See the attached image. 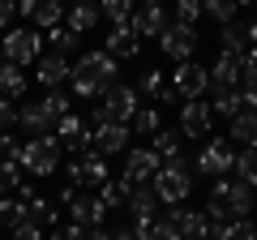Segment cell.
Listing matches in <instances>:
<instances>
[{"mask_svg":"<svg viewBox=\"0 0 257 240\" xmlns=\"http://www.w3.org/2000/svg\"><path fill=\"white\" fill-rule=\"evenodd\" d=\"M197 30L193 26H180V22H167L163 35H159V47H163L167 60H176V65H184V60H193V52H197Z\"/></svg>","mask_w":257,"mask_h":240,"instance_id":"obj_9","label":"cell"},{"mask_svg":"<svg viewBox=\"0 0 257 240\" xmlns=\"http://www.w3.org/2000/svg\"><path fill=\"white\" fill-rule=\"evenodd\" d=\"M240 86L244 90H257V47H248L240 56Z\"/></svg>","mask_w":257,"mask_h":240,"instance_id":"obj_41","label":"cell"},{"mask_svg":"<svg viewBox=\"0 0 257 240\" xmlns=\"http://www.w3.org/2000/svg\"><path fill=\"white\" fill-rule=\"evenodd\" d=\"M99 22H103V13H99V5H94V0H77L73 9H64V26L77 30V35H90Z\"/></svg>","mask_w":257,"mask_h":240,"instance_id":"obj_23","label":"cell"},{"mask_svg":"<svg viewBox=\"0 0 257 240\" xmlns=\"http://www.w3.org/2000/svg\"><path fill=\"white\" fill-rule=\"evenodd\" d=\"M56 142H60L73 159L86 155V150H90V125H86L82 116H73V111H69V116L56 120Z\"/></svg>","mask_w":257,"mask_h":240,"instance_id":"obj_15","label":"cell"},{"mask_svg":"<svg viewBox=\"0 0 257 240\" xmlns=\"http://www.w3.org/2000/svg\"><path fill=\"white\" fill-rule=\"evenodd\" d=\"M43 43L52 47V52H60V56H69V52H77V43H82V35L77 30H69L60 22V26H52V30H43Z\"/></svg>","mask_w":257,"mask_h":240,"instance_id":"obj_29","label":"cell"},{"mask_svg":"<svg viewBox=\"0 0 257 240\" xmlns=\"http://www.w3.org/2000/svg\"><path fill=\"white\" fill-rule=\"evenodd\" d=\"M248 47H257V22H248Z\"/></svg>","mask_w":257,"mask_h":240,"instance_id":"obj_54","label":"cell"},{"mask_svg":"<svg viewBox=\"0 0 257 240\" xmlns=\"http://www.w3.org/2000/svg\"><path fill=\"white\" fill-rule=\"evenodd\" d=\"M210 111L223 116V120H231V116L244 111V99H240V90H210Z\"/></svg>","mask_w":257,"mask_h":240,"instance_id":"obj_31","label":"cell"},{"mask_svg":"<svg viewBox=\"0 0 257 240\" xmlns=\"http://www.w3.org/2000/svg\"><path fill=\"white\" fill-rule=\"evenodd\" d=\"M13 240H43V227L30 223V219H22L18 227H13Z\"/></svg>","mask_w":257,"mask_h":240,"instance_id":"obj_47","label":"cell"},{"mask_svg":"<svg viewBox=\"0 0 257 240\" xmlns=\"http://www.w3.org/2000/svg\"><path fill=\"white\" fill-rule=\"evenodd\" d=\"M116 73H120V60L116 56H107L99 47V52H82L73 60V73H69V82H73V94L86 103H99L103 94L116 86Z\"/></svg>","mask_w":257,"mask_h":240,"instance_id":"obj_1","label":"cell"},{"mask_svg":"<svg viewBox=\"0 0 257 240\" xmlns=\"http://www.w3.org/2000/svg\"><path fill=\"white\" fill-rule=\"evenodd\" d=\"M128 129L150 138V133H159L163 125H159V111H155V107H138V111H133V120H128Z\"/></svg>","mask_w":257,"mask_h":240,"instance_id":"obj_39","label":"cell"},{"mask_svg":"<svg viewBox=\"0 0 257 240\" xmlns=\"http://www.w3.org/2000/svg\"><path fill=\"white\" fill-rule=\"evenodd\" d=\"M13 150H18V138H13V129H5L0 133V159H9Z\"/></svg>","mask_w":257,"mask_h":240,"instance_id":"obj_49","label":"cell"},{"mask_svg":"<svg viewBox=\"0 0 257 240\" xmlns=\"http://www.w3.org/2000/svg\"><path fill=\"white\" fill-rule=\"evenodd\" d=\"M172 22L197 30V22H202V0H176V18H172Z\"/></svg>","mask_w":257,"mask_h":240,"instance_id":"obj_40","label":"cell"},{"mask_svg":"<svg viewBox=\"0 0 257 240\" xmlns=\"http://www.w3.org/2000/svg\"><path fill=\"white\" fill-rule=\"evenodd\" d=\"M133 9H138V0H99L103 22H111V26H128L133 22Z\"/></svg>","mask_w":257,"mask_h":240,"instance_id":"obj_33","label":"cell"},{"mask_svg":"<svg viewBox=\"0 0 257 240\" xmlns=\"http://www.w3.org/2000/svg\"><path fill=\"white\" fill-rule=\"evenodd\" d=\"M90 150L94 155H124L128 150V125H116V120H103L90 129Z\"/></svg>","mask_w":257,"mask_h":240,"instance_id":"obj_14","label":"cell"},{"mask_svg":"<svg viewBox=\"0 0 257 240\" xmlns=\"http://www.w3.org/2000/svg\"><path fill=\"white\" fill-rule=\"evenodd\" d=\"M0 94L5 99H26V69L22 65L5 60V69H0Z\"/></svg>","mask_w":257,"mask_h":240,"instance_id":"obj_28","label":"cell"},{"mask_svg":"<svg viewBox=\"0 0 257 240\" xmlns=\"http://www.w3.org/2000/svg\"><path fill=\"white\" fill-rule=\"evenodd\" d=\"M0 56L9 60V65H35L39 56H43V35L39 30H30V26H13V30H5L0 35Z\"/></svg>","mask_w":257,"mask_h":240,"instance_id":"obj_5","label":"cell"},{"mask_svg":"<svg viewBox=\"0 0 257 240\" xmlns=\"http://www.w3.org/2000/svg\"><path fill=\"white\" fill-rule=\"evenodd\" d=\"M150 189H155V197H159L163 206H180L184 197H189V189H193V163H189L184 155L163 159V167L155 172Z\"/></svg>","mask_w":257,"mask_h":240,"instance_id":"obj_3","label":"cell"},{"mask_svg":"<svg viewBox=\"0 0 257 240\" xmlns=\"http://www.w3.org/2000/svg\"><path fill=\"white\" fill-rule=\"evenodd\" d=\"M99 107H103V116H107V120H116V125H128V120H133V111L142 107V94H138V86L116 82V86H111V90L99 99Z\"/></svg>","mask_w":257,"mask_h":240,"instance_id":"obj_10","label":"cell"},{"mask_svg":"<svg viewBox=\"0 0 257 240\" xmlns=\"http://www.w3.org/2000/svg\"><path fill=\"white\" fill-rule=\"evenodd\" d=\"M18 99H5V94H0V133L5 129H13V125H18Z\"/></svg>","mask_w":257,"mask_h":240,"instance_id":"obj_44","label":"cell"},{"mask_svg":"<svg viewBox=\"0 0 257 240\" xmlns=\"http://www.w3.org/2000/svg\"><path fill=\"white\" fill-rule=\"evenodd\" d=\"M22 219H26V206H22L18 197H9V193H5V197H0V227H9V231H13Z\"/></svg>","mask_w":257,"mask_h":240,"instance_id":"obj_37","label":"cell"},{"mask_svg":"<svg viewBox=\"0 0 257 240\" xmlns=\"http://www.w3.org/2000/svg\"><path fill=\"white\" fill-rule=\"evenodd\" d=\"M39 193V189L35 185H26V180H22V185H18V202H30V197H35Z\"/></svg>","mask_w":257,"mask_h":240,"instance_id":"obj_51","label":"cell"},{"mask_svg":"<svg viewBox=\"0 0 257 240\" xmlns=\"http://www.w3.org/2000/svg\"><path fill=\"white\" fill-rule=\"evenodd\" d=\"M111 236H116V240H138V236H133V227H120V231H111Z\"/></svg>","mask_w":257,"mask_h":240,"instance_id":"obj_53","label":"cell"},{"mask_svg":"<svg viewBox=\"0 0 257 240\" xmlns=\"http://www.w3.org/2000/svg\"><path fill=\"white\" fill-rule=\"evenodd\" d=\"M167 22H172V18H167L163 0H138V9H133V22H128V26H133L138 39H159Z\"/></svg>","mask_w":257,"mask_h":240,"instance_id":"obj_11","label":"cell"},{"mask_svg":"<svg viewBox=\"0 0 257 240\" xmlns=\"http://www.w3.org/2000/svg\"><path fill=\"white\" fill-rule=\"evenodd\" d=\"M22 206H26V219H30V223H39V227H60V210H56L52 197L35 193L30 202H22Z\"/></svg>","mask_w":257,"mask_h":240,"instance_id":"obj_25","label":"cell"},{"mask_svg":"<svg viewBox=\"0 0 257 240\" xmlns=\"http://www.w3.org/2000/svg\"><path fill=\"white\" fill-rule=\"evenodd\" d=\"M103 52L116 56V60H133L142 52V39L133 35V26H111V35L103 39Z\"/></svg>","mask_w":257,"mask_h":240,"instance_id":"obj_22","label":"cell"},{"mask_svg":"<svg viewBox=\"0 0 257 240\" xmlns=\"http://www.w3.org/2000/svg\"><path fill=\"white\" fill-rule=\"evenodd\" d=\"M159 167H163V159H159L150 146L124 150V172H120V180H124V185H150Z\"/></svg>","mask_w":257,"mask_h":240,"instance_id":"obj_12","label":"cell"},{"mask_svg":"<svg viewBox=\"0 0 257 240\" xmlns=\"http://www.w3.org/2000/svg\"><path fill=\"white\" fill-rule=\"evenodd\" d=\"M150 240H184V236H180V231H176V223H172V219H167V214H163V219L155 223V231H150Z\"/></svg>","mask_w":257,"mask_h":240,"instance_id":"obj_46","label":"cell"},{"mask_svg":"<svg viewBox=\"0 0 257 240\" xmlns=\"http://www.w3.org/2000/svg\"><path fill=\"white\" fill-rule=\"evenodd\" d=\"M64 176H69V185H77V189H99L103 180H111V167H107L103 155L86 150V155H77V159L64 163Z\"/></svg>","mask_w":257,"mask_h":240,"instance_id":"obj_6","label":"cell"},{"mask_svg":"<svg viewBox=\"0 0 257 240\" xmlns=\"http://www.w3.org/2000/svg\"><path fill=\"white\" fill-rule=\"evenodd\" d=\"M103 219H107V206L99 202V193L94 189H82V193L73 197V206H69V223H82V227H103Z\"/></svg>","mask_w":257,"mask_h":240,"instance_id":"obj_18","label":"cell"},{"mask_svg":"<svg viewBox=\"0 0 257 240\" xmlns=\"http://www.w3.org/2000/svg\"><path fill=\"white\" fill-rule=\"evenodd\" d=\"M236 9H240V0H202V13H210L214 22H236Z\"/></svg>","mask_w":257,"mask_h":240,"instance_id":"obj_38","label":"cell"},{"mask_svg":"<svg viewBox=\"0 0 257 240\" xmlns=\"http://www.w3.org/2000/svg\"><path fill=\"white\" fill-rule=\"evenodd\" d=\"M210 129H214V111L206 99L180 103V133L184 138H210Z\"/></svg>","mask_w":257,"mask_h":240,"instance_id":"obj_16","label":"cell"},{"mask_svg":"<svg viewBox=\"0 0 257 240\" xmlns=\"http://www.w3.org/2000/svg\"><path fill=\"white\" fill-rule=\"evenodd\" d=\"M219 39H223V52L244 56L248 52V22H227V26L219 30Z\"/></svg>","mask_w":257,"mask_h":240,"instance_id":"obj_34","label":"cell"},{"mask_svg":"<svg viewBox=\"0 0 257 240\" xmlns=\"http://www.w3.org/2000/svg\"><path fill=\"white\" fill-rule=\"evenodd\" d=\"M13 18H18V0H0V35L13 30Z\"/></svg>","mask_w":257,"mask_h":240,"instance_id":"obj_48","label":"cell"},{"mask_svg":"<svg viewBox=\"0 0 257 240\" xmlns=\"http://www.w3.org/2000/svg\"><path fill=\"white\" fill-rule=\"evenodd\" d=\"M236 180H244L248 189H257V146H244V150H236Z\"/></svg>","mask_w":257,"mask_h":240,"instance_id":"obj_35","label":"cell"},{"mask_svg":"<svg viewBox=\"0 0 257 240\" xmlns=\"http://www.w3.org/2000/svg\"><path fill=\"white\" fill-rule=\"evenodd\" d=\"M0 69H5V56H0Z\"/></svg>","mask_w":257,"mask_h":240,"instance_id":"obj_56","label":"cell"},{"mask_svg":"<svg viewBox=\"0 0 257 240\" xmlns=\"http://www.w3.org/2000/svg\"><path fill=\"white\" fill-rule=\"evenodd\" d=\"M167 90H172V82L163 77V69H142V77H138V94H146L150 103H159Z\"/></svg>","mask_w":257,"mask_h":240,"instance_id":"obj_30","label":"cell"},{"mask_svg":"<svg viewBox=\"0 0 257 240\" xmlns=\"http://www.w3.org/2000/svg\"><path fill=\"white\" fill-rule=\"evenodd\" d=\"M90 240H116V236H111L107 227H94V231H90Z\"/></svg>","mask_w":257,"mask_h":240,"instance_id":"obj_52","label":"cell"},{"mask_svg":"<svg viewBox=\"0 0 257 240\" xmlns=\"http://www.w3.org/2000/svg\"><path fill=\"white\" fill-rule=\"evenodd\" d=\"M172 90L180 94V103H189V99H206V90H210V69L197 65V60H184V65H176V73H172Z\"/></svg>","mask_w":257,"mask_h":240,"instance_id":"obj_8","label":"cell"},{"mask_svg":"<svg viewBox=\"0 0 257 240\" xmlns=\"http://www.w3.org/2000/svg\"><path fill=\"white\" fill-rule=\"evenodd\" d=\"M43 103H47V111H52L56 120H60V116H69V111H73V99H69V94H64L60 86H56V90H47V94H43Z\"/></svg>","mask_w":257,"mask_h":240,"instance_id":"obj_42","label":"cell"},{"mask_svg":"<svg viewBox=\"0 0 257 240\" xmlns=\"http://www.w3.org/2000/svg\"><path fill=\"white\" fill-rule=\"evenodd\" d=\"M69 73H73V65H69V56H60V52H43L35 60V77H39V86H47V90L64 86Z\"/></svg>","mask_w":257,"mask_h":240,"instance_id":"obj_20","label":"cell"},{"mask_svg":"<svg viewBox=\"0 0 257 240\" xmlns=\"http://www.w3.org/2000/svg\"><path fill=\"white\" fill-rule=\"evenodd\" d=\"M197 172L202 176H214V180H223V176L236 167V150H231V138H210L202 150H197Z\"/></svg>","mask_w":257,"mask_h":240,"instance_id":"obj_7","label":"cell"},{"mask_svg":"<svg viewBox=\"0 0 257 240\" xmlns=\"http://www.w3.org/2000/svg\"><path fill=\"white\" fill-rule=\"evenodd\" d=\"M18 13L26 22H35L39 30H52L64 22V0H18Z\"/></svg>","mask_w":257,"mask_h":240,"instance_id":"obj_19","label":"cell"},{"mask_svg":"<svg viewBox=\"0 0 257 240\" xmlns=\"http://www.w3.org/2000/svg\"><path fill=\"white\" fill-rule=\"evenodd\" d=\"M167 219L176 223L184 240H214V223L206 219V210H189V206H167Z\"/></svg>","mask_w":257,"mask_h":240,"instance_id":"obj_13","label":"cell"},{"mask_svg":"<svg viewBox=\"0 0 257 240\" xmlns=\"http://www.w3.org/2000/svg\"><path fill=\"white\" fill-rule=\"evenodd\" d=\"M22 185V167L13 163V159H0V197L9 193V189Z\"/></svg>","mask_w":257,"mask_h":240,"instance_id":"obj_43","label":"cell"},{"mask_svg":"<svg viewBox=\"0 0 257 240\" xmlns=\"http://www.w3.org/2000/svg\"><path fill=\"white\" fill-rule=\"evenodd\" d=\"M248 210H253V189L244 185V180H236V176H223V180H214V193L210 202H206V219L210 223H231V219H248Z\"/></svg>","mask_w":257,"mask_h":240,"instance_id":"obj_2","label":"cell"},{"mask_svg":"<svg viewBox=\"0 0 257 240\" xmlns=\"http://www.w3.org/2000/svg\"><path fill=\"white\" fill-rule=\"evenodd\" d=\"M128 189H133V185H124V180H103L94 193H99V202L107 206V210H124V206H128Z\"/></svg>","mask_w":257,"mask_h":240,"instance_id":"obj_32","label":"cell"},{"mask_svg":"<svg viewBox=\"0 0 257 240\" xmlns=\"http://www.w3.org/2000/svg\"><path fill=\"white\" fill-rule=\"evenodd\" d=\"M159 206H163V202L155 197V189H150V185H133V189H128V206H124L128 219H155Z\"/></svg>","mask_w":257,"mask_h":240,"instance_id":"obj_24","label":"cell"},{"mask_svg":"<svg viewBox=\"0 0 257 240\" xmlns=\"http://www.w3.org/2000/svg\"><path fill=\"white\" fill-rule=\"evenodd\" d=\"M240 86V56L219 52V60L210 65V90H236Z\"/></svg>","mask_w":257,"mask_h":240,"instance_id":"obj_21","label":"cell"},{"mask_svg":"<svg viewBox=\"0 0 257 240\" xmlns=\"http://www.w3.org/2000/svg\"><path fill=\"white\" fill-rule=\"evenodd\" d=\"M227 138L240 146H257V111H240L227 120Z\"/></svg>","mask_w":257,"mask_h":240,"instance_id":"obj_27","label":"cell"},{"mask_svg":"<svg viewBox=\"0 0 257 240\" xmlns=\"http://www.w3.org/2000/svg\"><path fill=\"white\" fill-rule=\"evenodd\" d=\"M240 5H257V0H240Z\"/></svg>","mask_w":257,"mask_h":240,"instance_id":"obj_55","label":"cell"},{"mask_svg":"<svg viewBox=\"0 0 257 240\" xmlns=\"http://www.w3.org/2000/svg\"><path fill=\"white\" fill-rule=\"evenodd\" d=\"M18 125L30 133V138H56V116L47 111L43 99H26L18 111Z\"/></svg>","mask_w":257,"mask_h":240,"instance_id":"obj_17","label":"cell"},{"mask_svg":"<svg viewBox=\"0 0 257 240\" xmlns=\"http://www.w3.org/2000/svg\"><path fill=\"white\" fill-rule=\"evenodd\" d=\"M9 159L18 167H26L30 176H52L60 167V142L56 138H26V142H18V150Z\"/></svg>","mask_w":257,"mask_h":240,"instance_id":"obj_4","label":"cell"},{"mask_svg":"<svg viewBox=\"0 0 257 240\" xmlns=\"http://www.w3.org/2000/svg\"><path fill=\"white\" fill-rule=\"evenodd\" d=\"M52 240H90V227H82V223H64V227L52 231Z\"/></svg>","mask_w":257,"mask_h":240,"instance_id":"obj_45","label":"cell"},{"mask_svg":"<svg viewBox=\"0 0 257 240\" xmlns=\"http://www.w3.org/2000/svg\"><path fill=\"white\" fill-rule=\"evenodd\" d=\"M77 193H82V189H77V185H64L60 193H56V206H64V210H69V206H73V197H77Z\"/></svg>","mask_w":257,"mask_h":240,"instance_id":"obj_50","label":"cell"},{"mask_svg":"<svg viewBox=\"0 0 257 240\" xmlns=\"http://www.w3.org/2000/svg\"><path fill=\"white\" fill-rule=\"evenodd\" d=\"M150 150H155L159 159H176V155H184V133L180 129H159V133H150Z\"/></svg>","mask_w":257,"mask_h":240,"instance_id":"obj_26","label":"cell"},{"mask_svg":"<svg viewBox=\"0 0 257 240\" xmlns=\"http://www.w3.org/2000/svg\"><path fill=\"white\" fill-rule=\"evenodd\" d=\"M214 240H257V227H253V219L214 223Z\"/></svg>","mask_w":257,"mask_h":240,"instance_id":"obj_36","label":"cell"}]
</instances>
